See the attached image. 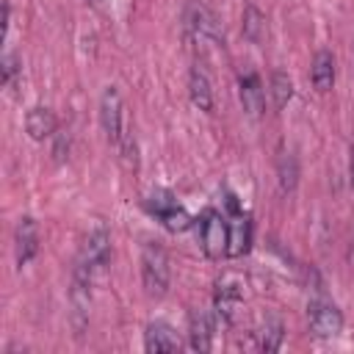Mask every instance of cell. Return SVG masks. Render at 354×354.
Here are the masks:
<instances>
[{
  "mask_svg": "<svg viewBox=\"0 0 354 354\" xmlns=\"http://www.w3.org/2000/svg\"><path fill=\"white\" fill-rule=\"evenodd\" d=\"M141 282L147 296L160 299L169 290L171 282V268H169V254L158 241H147L141 246Z\"/></svg>",
  "mask_w": 354,
  "mask_h": 354,
  "instance_id": "1",
  "label": "cell"
},
{
  "mask_svg": "<svg viewBox=\"0 0 354 354\" xmlns=\"http://www.w3.org/2000/svg\"><path fill=\"white\" fill-rule=\"evenodd\" d=\"M185 28L188 33L194 36V41L202 47L213 44V47H224V30H221V22L218 17L199 0H191L188 3V11H185Z\"/></svg>",
  "mask_w": 354,
  "mask_h": 354,
  "instance_id": "2",
  "label": "cell"
},
{
  "mask_svg": "<svg viewBox=\"0 0 354 354\" xmlns=\"http://www.w3.org/2000/svg\"><path fill=\"white\" fill-rule=\"evenodd\" d=\"M144 207H147L169 232H185V230L194 224V218H191L188 210L174 199L171 191H152V194L147 196Z\"/></svg>",
  "mask_w": 354,
  "mask_h": 354,
  "instance_id": "3",
  "label": "cell"
},
{
  "mask_svg": "<svg viewBox=\"0 0 354 354\" xmlns=\"http://www.w3.org/2000/svg\"><path fill=\"white\" fill-rule=\"evenodd\" d=\"M196 235H199V246L210 260H221L227 257V221L218 210L207 207L199 218H196Z\"/></svg>",
  "mask_w": 354,
  "mask_h": 354,
  "instance_id": "4",
  "label": "cell"
},
{
  "mask_svg": "<svg viewBox=\"0 0 354 354\" xmlns=\"http://www.w3.org/2000/svg\"><path fill=\"white\" fill-rule=\"evenodd\" d=\"M307 324H310V332L321 340H329V337H337L340 329H343V313L335 301L318 296V299H310L307 304Z\"/></svg>",
  "mask_w": 354,
  "mask_h": 354,
  "instance_id": "5",
  "label": "cell"
},
{
  "mask_svg": "<svg viewBox=\"0 0 354 354\" xmlns=\"http://www.w3.org/2000/svg\"><path fill=\"white\" fill-rule=\"evenodd\" d=\"M100 124L105 130V138L119 149L124 141V111H122V94L116 86H105L100 97Z\"/></svg>",
  "mask_w": 354,
  "mask_h": 354,
  "instance_id": "6",
  "label": "cell"
},
{
  "mask_svg": "<svg viewBox=\"0 0 354 354\" xmlns=\"http://www.w3.org/2000/svg\"><path fill=\"white\" fill-rule=\"evenodd\" d=\"M243 279L235 277V274H224L218 282H216V296H213V307H216V315L218 321L224 324H232L238 310L243 307Z\"/></svg>",
  "mask_w": 354,
  "mask_h": 354,
  "instance_id": "7",
  "label": "cell"
},
{
  "mask_svg": "<svg viewBox=\"0 0 354 354\" xmlns=\"http://www.w3.org/2000/svg\"><path fill=\"white\" fill-rule=\"evenodd\" d=\"M108 260H111V235H108V230L102 224H97L94 230H88V235H86V241L80 246L77 263L100 277L105 271Z\"/></svg>",
  "mask_w": 354,
  "mask_h": 354,
  "instance_id": "8",
  "label": "cell"
},
{
  "mask_svg": "<svg viewBox=\"0 0 354 354\" xmlns=\"http://www.w3.org/2000/svg\"><path fill=\"white\" fill-rule=\"evenodd\" d=\"M227 205L232 210V218L227 221V257H241L252 246V218L238 210L235 196H227Z\"/></svg>",
  "mask_w": 354,
  "mask_h": 354,
  "instance_id": "9",
  "label": "cell"
},
{
  "mask_svg": "<svg viewBox=\"0 0 354 354\" xmlns=\"http://www.w3.org/2000/svg\"><path fill=\"white\" fill-rule=\"evenodd\" d=\"M39 243H41V238H39V224H36V218L22 216V218L17 221V230H14V252H17V266H19V268L28 266V263L39 254Z\"/></svg>",
  "mask_w": 354,
  "mask_h": 354,
  "instance_id": "10",
  "label": "cell"
},
{
  "mask_svg": "<svg viewBox=\"0 0 354 354\" xmlns=\"http://www.w3.org/2000/svg\"><path fill=\"white\" fill-rule=\"evenodd\" d=\"M144 348L149 354H166V351H177L180 348V337L174 332L171 324L166 321H152L144 329Z\"/></svg>",
  "mask_w": 354,
  "mask_h": 354,
  "instance_id": "11",
  "label": "cell"
},
{
  "mask_svg": "<svg viewBox=\"0 0 354 354\" xmlns=\"http://www.w3.org/2000/svg\"><path fill=\"white\" fill-rule=\"evenodd\" d=\"M238 97H241V105L249 116H260L263 108H266V91H263V83L254 72H246L238 77Z\"/></svg>",
  "mask_w": 354,
  "mask_h": 354,
  "instance_id": "12",
  "label": "cell"
},
{
  "mask_svg": "<svg viewBox=\"0 0 354 354\" xmlns=\"http://www.w3.org/2000/svg\"><path fill=\"white\" fill-rule=\"evenodd\" d=\"M25 130L33 141H44L50 136L58 133V122H55V113L47 108V105H33L28 113H25Z\"/></svg>",
  "mask_w": 354,
  "mask_h": 354,
  "instance_id": "13",
  "label": "cell"
},
{
  "mask_svg": "<svg viewBox=\"0 0 354 354\" xmlns=\"http://www.w3.org/2000/svg\"><path fill=\"white\" fill-rule=\"evenodd\" d=\"M188 346L202 354L213 348V321L202 310H194L188 318Z\"/></svg>",
  "mask_w": 354,
  "mask_h": 354,
  "instance_id": "14",
  "label": "cell"
},
{
  "mask_svg": "<svg viewBox=\"0 0 354 354\" xmlns=\"http://www.w3.org/2000/svg\"><path fill=\"white\" fill-rule=\"evenodd\" d=\"M188 97L199 111H213V88H210V77L207 72L196 64L188 72Z\"/></svg>",
  "mask_w": 354,
  "mask_h": 354,
  "instance_id": "15",
  "label": "cell"
},
{
  "mask_svg": "<svg viewBox=\"0 0 354 354\" xmlns=\"http://www.w3.org/2000/svg\"><path fill=\"white\" fill-rule=\"evenodd\" d=\"M310 80L318 91H329L335 83V55L329 50H318L310 66Z\"/></svg>",
  "mask_w": 354,
  "mask_h": 354,
  "instance_id": "16",
  "label": "cell"
},
{
  "mask_svg": "<svg viewBox=\"0 0 354 354\" xmlns=\"http://www.w3.org/2000/svg\"><path fill=\"white\" fill-rule=\"evenodd\" d=\"M243 36L252 41V44H260L266 36H268V22H266V14L257 8V6H246L243 8V25H241Z\"/></svg>",
  "mask_w": 354,
  "mask_h": 354,
  "instance_id": "17",
  "label": "cell"
},
{
  "mask_svg": "<svg viewBox=\"0 0 354 354\" xmlns=\"http://www.w3.org/2000/svg\"><path fill=\"white\" fill-rule=\"evenodd\" d=\"M257 335V348L260 351H266V354H271V351H277L279 346H282V337H285V326H282V321L279 318H266L263 321V326L254 332Z\"/></svg>",
  "mask_w": 354,
  "mask_h": 354,
  "instance_id": "18",
  "label": "cell"
},
{
  "mask_svg": "<svg viewBox=\"0 0 354 354\" xmlns=\"http://www.w3.org/2000/svg\"><path fill=\"white\" fill-rule=\"evenodd\" d=\"M268 94H271V102L277 111H282L290 100H293V80L288 77V72H271L268 77Z\"/></svg>",
  "mask_w": 354,
  "mask_h": 354,
  "instance_id": "19",
  "label": "cell"
},
{
  "mask_svg": "<svg viewBox=\"0 0 354 354\" xmlns=\"http://www.w3.org/2000/svg\"><path fill=\"white\" fill-rule=\"evenodd\" d=\"M277 171H279V191H282V194H290V191L296 188V180H299L296 158H293V155H282Z\"/></svg>",
  "mask_w": 354,
  "mask_h": 354,
  "instance_id": "20",
  "label": "cell"
},
{
  "mask_svg": "<svg viewBox=\"0 0 354 354\" xmlns=\"http://www.w3.org/2000/svg\"><path fill=\"white\" fill-rule=\"evenodd\" d=\"M19 69H22V66H19V58H17L14 53H6V55H3V66H0V75H3V86H11Z\"/></svg>",
  "mask_w": 354,
  "mask_h": 354,
  "instance_id": "21",
  "label": "cell"
},
{
  "mask_svg": "<svg viewBox=\"0 0 354 354\" xmlns=\"http://www.w3.org/2000/svg\"><path fill=\"white\" fill-rule=\"evenodd\" d=\"M348 174H351V188H354V141H351V163H348Z\"/></svg>",
  "mask_w": 354,
  "mask_h": 354,
  "instance_id": "22",
  "label": "cell"
},
{
  "mask_svg": "<svg viewBox=\"0 0 354 354\" xmlns=\"http://www.w3.org/2000/svg\"><path fill=\"white\" fill-rule=\"evenodd\" d=\"M86 3H91V6H100V3H102V0H86Z\"/></svg>",
  "mask_w": 354,
  "mask_h": 354,
  "instance_id": "23",
  "label": "cell"
}]
</instances>
